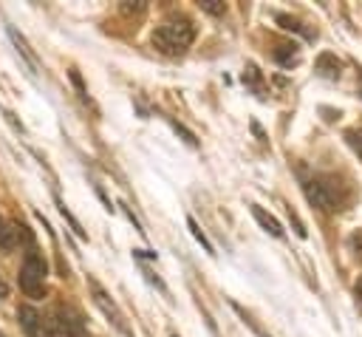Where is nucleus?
I'll use <instances>...</instances> for the list:
<instances>
[{"label": "nucleus", "mask_w": 362, "mask_h": 337, "mask_svg": "<svg viewBox=\"0 0 362 337\" xmlns=\"http://www.w3.org/2000/svg\"><path fill=\"white\" fill-rule=\"evenodd\" d=\"M196 40V26L190 17H167L156 31H153V46L156 51L167 57L184 54Z\"/></svg>", "instance_id": "f257e3e1"}, {"label": "nucleus", "mask_w": 362, "mask_h": 337, "mask_svg": "<svg viewBox=\"0 0 362 337\" xmlns=\"http://www.w3.org/2000/svg\"><path fill=\"white\" fill-rule=\"evenodd\" d=\"M20 289L28 297H46V261L37 249H28L20 267Z\"/></svg>", "instance_id": "f03ea898"}, {"label": "nucleus", "mask_w": 362, "mask_h": 337, "mask_svg": "<svg viewBox=\"0 0 362 337\" xmlns=\"http://www.w3.org/2000/svg\"><path fill=\"white\" fill-rule=\"evenodd\" d=\"M49 326H51V331H57L60 337H88V329H85L83 315H80L74 306H68V304H57V306L51 309Z\"/></svg>", "instance_id": "7ed1b4c3"}, {"label": "nucleus", "mask_w": 362, "mask_h": 337, "mask_svg": "<svg viewBox=\"0 0 362 337\" xmlns=\"http://www.w3.org/2000/svg\"><path fill=\"white\" fill-rule=\"evenodd\" d=\"M88 289H91V295H94V304L102 309V315H105L107 320H111V323H114V326H117V329H119L125 337H133L130 326L125 323V315H122V309L114 304V297L107 295V292H105V289H102V286H99L94 278H88Z\"/></svg>", "instance_id": "20e7f679"}, {"label": "nucleus", "mask_w": 362, "mask_h": 337, "mask_svg": "<svg viewBox=\"0 0 362 337\" xmlns=\"http://www.w3.org/2000/svg\"><path fill=\"white\" fill-rule=\"evenodd\" d=\"M17 318H20V326L26 329L28 337H57V334L51 331V326L40 318V312L34 309V306H20V309H17Z\"/></svg>", "instance_id": "39448f33"}, {"label": "nucleus", "mask_w": 362, "mask_h": 337, "mask_svg": "<svg viewBox=\"0 0 362 337\" xmlns=\"http://www.w3.org/2000/svg\"><path fill=\"white\" fill-rule=\"evenodd\" d=\"M306 196H309V202L314 207H320L325 213L337 210V204H340V199L331 190V184H325V181H306Z\"/></svg>", "instance_id": "423d86ee"}, {"label": "nucleus", "mask_w": 362, "mask_h": 337, "mask_svg": "<svg viewBox=\"0 0 362 337\" xmlns=\"http://www.w3.org/2000/svg\"><path fill=\"white\" fill-rule=\"evenodd\" d=\"M249 210H252V215H255V221L261 224V227L269 233V236H275V238H280L283 236V227H280V221L275 218V215H269L264 207H258V204H249Z\"/></svg>", "instance_id": "0eeeda50"}, {"label": "nucleus", "mask_w": 362, "mask_h": 337, "mask_svg": "<svg viewBox=\"0 0 362 337\" xmlns=\"http://www.w3.org/2000/svg\"><path fill=\"white\" fill-rule=\"evenodd\" d=\"M275 60L280 63V65H286V68H292L295 63H298V57H300V49H298V43H280L275 51Z\"/></svg>", "instance_id": "6e6552de"}, {"label": "nucleus", "mask_w": 362, "mask_h": 337, "mask_svg": "<svg viewBox=\"0 0 362 337\" xmlns=\"http://www.w3.org/2000/svg\"><path fill=\"white\" fill-rule=\"evenodd\" d=\"M340 60L334 54H320L317 57V71L322 74V77H329V80H337L340 77Z\"/></svg>", "instance_id": "1a4fd4ad"}, {"label": "nucleus", "mask_w": 362, "mask_h": 337, "mask_svg": "<svg viewBox=\"0 0 362 337\" xmlns=\"http://www.w3.org/2000/svg\"><path fill=\"white\" fill-rule=\"evenodd\" d=\"M15 247H17L15 227H12V221H9V224L3 221V224H0V249H6V252H9V249H15Z\"/></svg>", "instance_id": "9d476101"}, {"label": "nucleus", "mask_w": 362, "mask_h": 337, "mask_svg": "<svg viewBox=\"0 0 362 337\" xmlns=\"http://www.w3.org/2000/svg\"><path fill=\"white\" fill-rule=\"evenodd\" d=\"M232 309H235V312H238V315H241V320H243V323H246V326H249V329H252V331H255V334H258V337H272V334H266V331H264V329H261V326H258V323H255V318H252V315H246V312H243V309H241V306H238V304H232Z\"/></svg>", "instance_id": "9b49d317"}, {"label": "nucleus", "mask_w": 362, "mask_h": 337, "mask_svg": "<svg viewBox=\"0 0 362 337\" xmlns=\"http://www.w3.org/2000/svg\"><path fill=\"white\" fill-rule=\"evenodd\" d=\"M198 6L209 15H215V17H221L227 12V3H221V0H198Z\"/></svg>", "instance_id": "f8f14e48"}, {"label": "nucleus", "mask_w": 362, "mask_h": 337, "mask_svg": "<svg viewBox=\"0 0 362 337\" xmlns=\"http://www.w3.org/2000/svg\"><path fill=\"white\" fill-rule=\"evenodd\" d=\"M68 80L74 83V88H77V94H80V99H85V102H88V88H85V83H83V77H80V71H77V68H71V71H68Z\"/></svg>", "instance_id": "ddd939ff"}, {"label": "nucleus", "mask_w": 362, "mask_h": 337, "mask_svg": "<svg viewBox=\"0 0 362 337\" xmlns=\"http://www.w3.org/2000/svg\"><path fill=\"white\" fill-rule=\"evenodd\" d=\"M9 37H12V40H15V46H17V49H20L23 54H26V60H28L31 65H34V63H37V60H34V54L28 51V46H26V40H23V37H20V34H17L15 28H9Z\"/></svg>", "instance_id": "4468645a"}, {"label": "nucleus", "mask_w": 362, "mask_h": 337, "mask_svg": "<svg viewBox=\"0 0 362 337\" xmlns=\"http://www.w3.org/2000/svg\"><path fill=\"white\" fill-rule=\"evenodd\" d=\"M348 249L354 252V258H356V261H362V230L351 233V238H348Z\"/></svg>", "instance_id": "2eb2a0df"}, {"label": "nucleus", "mask_w": 362, "mask_h": 337, "mask_svg": "<svg viewBox=\"0 0 362 337\" xmlns=\"http://www.w3.org/2000/svg\"><path fill=\"white\" fill-rule=\"evenodd\" d=\"M243 83L261 88V71H258L255 65H246V71H243Z\"/></svg>", "instance_id": "dca6fc26"}, {"label": "nucleus", "mask_w": 362, "mask_h": 337, "mask_svg": "<svg viewBox=\"0 0 362 337\" xmlns=\"http://www.w3.org/2000/svg\"><path fill=\"white\" fill-rule=\"evenodd\" d=\"M187 224H190V230H193V236H196V238H198V241H201V244H204V249H207V252H215V249H212V244H209V241H207V236H204V233H201V230H198V224H196V221H193V218H190V221H187Z\"/></svg>", "instance_id": "f3484780"}, {"label": "nucleus", "mask_w": 362, "mask_h": 337, "mask_svg": "<svg viewBox=\"0 0 362 337\" xmlns=\"http://www.w3.org/2000/svg\"><path fill=\"white\" fill-rule=\"evenodd\" d=\"M277 23L286 28V31H303V26L298 23V20H292V17H286V15H277Z\"/></svg>", "instance_id": "a211bd4d"}, {"label": "nucleus", "mask_w": 362, "mask_h": 337, "mask_svg": "<svg viewBox=\"0 0 362 337\" xmlns=\"http://www.w3.org/2000/svg\"><path fill=\"white\" fill-rule=\"evenodd\" d=\"M60 213H62V218H65V221H68V224H71V227H74V230H77V236H85V230H83V227H80V221H77V218H74V215H71V213H68V210H65V207H60Z\"/></svg>", "instance_id": "6ab92c4d"}, {"label": "nucleus", "mask_w": 362, "mask_h": 337, "mask_svg": "<svg viewBox=\"0 0 362 337\" xmlns=\"http://www.w3.org/2000/svg\"><path fill=\"white\" fill-rule=\"evenodd\" d=\"M119 9H122L125 15H141V12H144V3H141V0H136V3H122Z\"/></svg>", "instance_id": "aec40b11"}, {"label": "nucleus", "mask_w": 362, "mask_h": 337, "mask_svg": "<svg viewBox=\"0 0 362 337\" xmlns=\"http://www.w3.org/2000/svg\"><path fill=\"white\" fill-rule=\"evenodd\" d=\"M173 128H175V131L181 133V136H184V139H187V145H198V139H196V136H193V133H190V131H187L184 125H178V122H173Z\"/></svg>", "instance_id": "412c9836"}, {"label": "nucleus", "mask_w": 362, "mask_h": 337, "mask_svg": "<svg viewBox=\"0 0 362 337\" xmlns=\"http://www.w3.org/2000/svg\"><path fill=\"white\" fill-rule=\"evenodd\" d=\"M3 297H9V283L0 278V301H3Z\"/></svg>", "instance_id": "4be33fe9"}, {"label": "nucleus", "mask_w": 362, "mask_h": 337, "mask_svg": "<svg viewBox=\"0 0 362 337\" xmlns=\"http://www.w3.org/2000/svg\"><path fill=\"white\" fill-rule=\"evenodd\" d=\"M354 289H356V295H359V297H362V278H359V281H356V286H354Z\"/></svg>", "instance_id": "5701e85b"}, {"label": "nucleus", "mask_w": 362, "mask_h": 337, "mask_svg": "<svg viewBox=\"0 0 362 337\" xmlns=\"http://www.w3.org/2000/svg\"><path fill=\"white\" fill-rule=\"evenodd\" d=\"M0 337H6V334H3V331H0Z\"/></svg>", "instance_id": "b1692460"}, {"label": "nucleus", "mask_w": 362, "mask_h": 337, "mask_svg": "<svg viewBox=\"0 0 362 337\" xmlns=\"http://www.w3.org/2000/svg\"><path fill=\"white\" fill-rule=\"evenodd\" d=\"M0 224H3V218H0Z\"/></svg>", "instance_id": "393cba45"}]
</instances>
